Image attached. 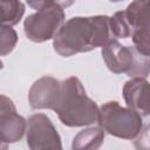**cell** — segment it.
<instances>
[{
	"mask_svg": "<svg viewBox=\"0 0 150 150\" xmlns=\"http://www.w3.org/2000/svg\"><path fill=\"white\" fill-rule=\"evenodd\" d=\"M112 38L109 16H76L63 22L53 38L54 50L69 57L79 53H87L104 46Z\"/></svg>",
	"mask_w": 150,
	"mask_h": 150,
	"instance_id": "obj_1",
	"label": "cell"
},
{
	"mask_svg": "<svg viewBox=\"0 0 150 150\" xmlns=\"http://www.w3.org/2000/svg\"><path fill=\"white\" fill-rule=\"evenodd\" d=\"M62 124L74 128L90 125L97 122L98 107L87 96L81 81L68 77L60 82V94L53 109Z\"/></svg>",
	"mask_w": 150,
	"mask_h": 150,
	"instance_id": "obj_2",
	"label": "cell"
},
{
	"mask_svg": "<svg viewBox=\"0 0 150 150\" xmlns=\"http://www.w3.org/2000/svg\"><path fill=\"white\" fill-rule=\"evenodd\" d=\"M97 122L104 132L123 139H135L143 131L142 116L116 101H109L98 108Z\"/></svg>",
	"mask_w": 150,
	"mask_h": 150,
	"instance_id": "obj_3",
	"label": "cell"
},
{
	"mask_svg": "<svg viewBox=\"0 0 150 150\" xmlns=\"http://www.w3.org/2000/svg\"><path fill=\"white\" fill-rule=\"evenodd\" d=\"M63 8L52 5L28 15L23 21V30L26 36L33 42H45L55 36L62 23L64 22Z\"/></svg>",
	"mask_w": 150,
	"mask_h": 150,
	"instance_id": "obj_4",
	"label": "cell"
},
{
	"mask_svg": "<svg viewBox=\"0 0 150 150\" xmlns=\"http://www.w3.org/2000/svg\"><path fill=\"white\" fill-rule=\"evenodd\" d=\"M27 145L30 150L61 149V137L46 114H34L27 121Z\"/></svg>",
	"mask_w": 150,
	"mask_h": 150,
	"instance_id": "obj_5",
	"label": "cell"
},
{
	"mask_svg": "<svg viewBox=\"0 0 150 150\" xmlns=\"http://www.w3.org/2000/svg\"><path fill=\"white\" fill-rule=\"evenodd\" d=\"M60 94V81L52 76H43L36 80L28 93V101L32 109H54Z\"/></svg>",
	"mask_w": 150,
	"mask_h": 150,
	"instance_id": "obj_6",
	"label": "cell"
},
{
	"mask_svg": "<svg viewBox=\"0 0 150 150\" xmlns=\"http://www.w3.org/2000/svg\"><path fill=\"white\" fill-rule=\"evenodd\" d=\"M102 57L110 71L114 74H128L134 62V47L121 45L117 40L111 39L102 46Z\"/></svg>",
	"mask_w": 150,
	"mask_h": 150,
	"instance_id": "obj_7",
	"label": "cell"
},
{
	"mask_svg": "<svg viewBox=\"0 0 150 150\" xmlns=\"http://www.w3.org/2000/svg\"><path fill=\"white\" fill-rule=\"evenodd\" d=\"M123 97L132 110L141 116H148L150 112V88L145 77H131L123 87Z\"/></svg>",
	"mask_w": 150,
	"mask_h": 150,
	"instance_id": "obj_8",
	"label": "cell"
},
{
	"mask_svg": "<svg viewBox=\"0 0 150 150\" xmlns=\"http://www.w3.org/2000/svg\"><path fill=\"white\" fill-rule=\"evenodd\" d=\"M27 128V121L16 111L0 116V141L11 144L20 141Z\"/></svg>",
	"mask_w": 150,
	"mask_h": 150,
	"instance_id": "obj_9",
	"label": "cell"
},
{
	"mask_svg": "<svg viewBox=\"0 0 150 150\" xmlns=\"http://www.w3.org/2000/svg\"><path fill=\"white\" fill-rule=\"evenodd\" d=\"M124 13L132 32L149 29V0H134Z\"/></svg>",
	"mask_w": 150,
	"mask_h": 150,
	"instance_id": "obj_10",
	"label": "cell"
},
{
	"mask_svg": "<svg viewBox=\"0 0 150 150\" xmlns=\"http://www.w3.org/2000/svg\"><path fill=\"white\" fill-rule=\"evenodd\" d=\"M104 139V130L98 127H90L81 130L73 139V150H96Z\"/></svg>",
	"mask_w": 150,
	"mask_h": 150,
	"instance_id": "obj_11",
	"label": "cell"
},
{
	"mask_svg": "<svg viewBox=\"0 0 150 150\" xmlns=\"http://www.w3.org/2000/svg\"><path fill=\"white\" fill-rule=\"evenodd\" d=\"M25 14V5L20 0H0V25L14 26Z\"/></svg>",
	"mask_w": 150,
	"mask_h": 150,
	"instance_id": "obj_12",
	"label": "cell"
},
{
	"mask_svg": "<svg viewBox=\"0 0 150 150\" xmlns=\"http://www.w3.org/2000/svg\"><path fill=\"white\" fill-rule=\"evenodd\" d=\"M109 27L111 35L115 39H127L132 34V28L128 22L124 11L116 12L111 18H109Z\"/></svg>",
	"mask_w": 150,
	"mask_h": 150,
	"instance_id": "obj_13",
	"label": "cell"
},
{
	"mask_svg": "<svg viewBox=\"0 0 150 150\" xmlns=\"http://www.w3.org/2000/svg\"><path fill=\"white\" fill-rule=\"evenodd\" d=\"M18 43V34L12 26L0 25V56L8 55Z\"/></svg>",
	"mask_w": 150,
	"mask_h": 150,
	"instance_id": "obj_14",
	"label": "cell"
},
{
	"mask_svg": "<svg viewBox=\"0 0 150 150\" xmlns=\"http://www.w3.org/2000/svg\"><path fill=\"white\" fill-rule=\"evenodd\" d=\"M132 38V43H134V48L139 52L143 55L149 56L150 55V34H149V29H144V30H135L131 34Z\"/></svg>",
	"mask_w": 150,
	"mask_h": 150,
	"instance_id": "obj_15",
	"label": "cell"
},
{
	"mask_svg": "<svg viewBox=\"0 0 150 150\" xmlns=\"http://www.w3.org/2000/svg\"><path fill=\"white\" fill-rule=\"evenodd\" d=\"M14 111H16L14 102L9 97L0 94V116L8 112H14Z\"/></svg>",
	"mask_w": 150,
	"mask_h": 150,
	"instance_id": "obj_16",
	"label": "cell"
},
{
	"mask_svg": "<svg viewBox=\"0 0 150 150\" xmlns=\"http://www.w3.org/2000/svg\"><path fill=\"white\" fill-rule=\"evenodd\" d=\"M26 2L28 4L29 7L36 11H40L54 5V0H26Z\"/></svg>",
	"mask_w": 150,
	"mask_h": 150,
	"instance_id": "obj_17",
	"label": "cell"
},
{
	"mask_svg": "<svg viewBox=\"0 0 150 150\" xmlns=\"http://www.w3.org/2000/svg\"><path fill=\"white\" fill-rule=\"evenodd\" d=\"M74 2H75V0H54V4L62 8H67V7L71 6Z\"/></svg>",
	"mask_w": 150,
	"mask_h": 150,
	"instance_id": "obj_18",
	"label": "cell"
},
{
	"mask_svg": "<svg viewBox=\"0 0 150 150\" xmlns=\"http://www.w3.org/2000/svg\"><path fill=\"white\" fill-rule=\"evenodd\" d=\"M0 149H7V144H4V143L0 141Z\"/></svg>",
	"mask_w": 150,
	"mask_h": 150,
	"instance_id": "obj_19",
	"label": "cell"
},
{
	"mask_svg": "<svg viewBox=\"0 0 150 150\" xmlns=\"http://www.w3.org/2000/svg\"><path fill=\"white\" fill-rule=\"evenodd\" d=\"M4 68V63H2V61L0 60V69H2Z\"/></svg>",
	"mask_w": 150,
	"mask_h": 150,
	"instance_id": "obj_20",
	"label": "cell"
},
{
	"mask_svg": "<svg viewBox=\"0 0 150 150\" xmlns=\"http://www.w3.org/2000/svg\"><path fill=\"white\" fill-rule=\"evenodd\" d=\"M109 1H111V2H120V1H122V0H109Z\"/></svg>",
	"mask_w": 150,
	"mask_h": 150,
	"instance_id": "obj_21",
	"label": "cell"
}]
</instances>
